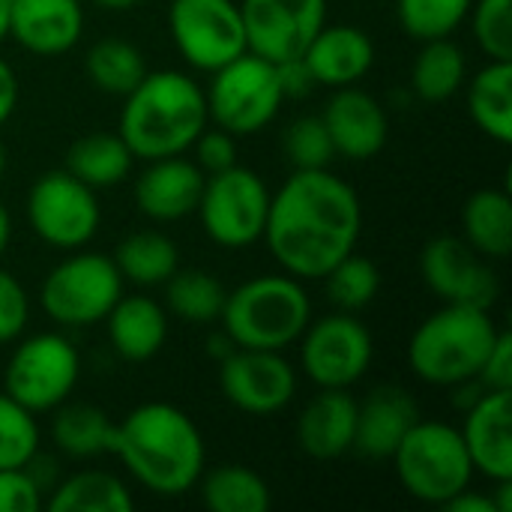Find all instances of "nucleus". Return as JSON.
Instances as JSON below:
<instances>
[{"instance_id":"obj_42","label":"nucleus","mask_w":512,"mask_h":512,"mask_svg":"<svg viewBox=\"0 0 512 512\" xmlns=\"http://www.w3.org/2000/svg\"><path fill=\"white\" fill-rule=\"evenodd\" d=\"M195 153V165L204 171V174H216V171H225L231 165H237V138L225 129H207L195 138V144L189 147Z\"/></svg>"},{"instance_id":"obj_5","label":"nucleus","mask_w":512,"mask_h":512,"mask_svg":"<svg viewBox=\"0 0 512 512\" xmlns=\"http://www.w3.org/2000/svg\"><path fill=\"white\" fill-rule=\"evenodd\" d=\"M219 321L234 348L285 351L312 321V303L300 279L267 273L228 291Z\"/></svg>"},{"instance_id":"obj_36","label":"nucleus","mask_w":512,"mask_h":512,"mask_svg":"<svg viewBox=\"0 0 512 512\" xmlns=\"http://www.w3.org/2000/svg\"><path fill=\"white\" fill-rule=\"evenodd\" d=\"M471 3L474 0H396V15L411 39L429 42L453 36L465 24Z\"/></svg>"},{"instance_id":"obj_35","label":"nucleus","mask_w":512,"mask_h":512,"mask_svg":"<svg viewBox=\"0 0 512 512\" xmlns=\"http://www.w3.org/2000/svg\"><path fill=\"white\" fill-rule=\"evenodd\" d=\"M327 297L339 312H360L372 306V300L381 291V270L375 261L351 252L345 255L327 276Z\"/></svg>"},{"instance_id":"obj_28","label":"nucleus","mask_w":512,"mask_h":512,"mask_svg":"<svg viewBox=\"0 0 512 512\" xmlns=\"http://www.w3.org/2000/svg\"><path fill=\"white\" fill-rule=\"evenodd\" d=\"M465 81H468V63L462 48L450 36L423 42V48L411 63V90L423 102L432 105L447 102L465 87Z\"/></svg>"},{"instance_id":"obj_44","label":"nucleus","mask_w":512,"mask_h":512,"mask_svg":"<svg viewBox=\"0 0 512 512\" xmlns=\"http://www.w3.org/2000/svg\"><path fill=\"white\" fill-rule=\"evenodd\" d=\"M18 105V75L15 69L0 57V126L12 117Z\"/></svg>"},{"instance_id":"obj_18","label":"nucleus","mask_w":512,"mask_h":512,"mask_svg":"<svg viewBox=\"0 0 512 512\" xmlns=\"http://www.w3.org/2000/svg\"><path fill=\"white\" fill-rule=\"evenodd\" d=\"M474 471L492 483L512 480V408L510 390H486L465 411L459 429Z\"/></svg>"},{"instance_id":"obj_30","label":"nucleus","mask_w":512,"mask_h":512,"mask_svg":"<svg viewBox=\"0 0 512 512\" xmlns=\"http://www.w3.org/2000/svg\"><path fill=\"white\" fill-rule=\"evenodd\" d=\"M114 264L123 282L153 288L171 279V273L180 267V252L174 240L165 237L162 231H135L117 243Z\"/></svg>"},{"instance_id":"obj_25","label":"nucleus","mask_w":512,"mask_h":512,"mask_svg":"<svg viewBox=\"0 0 512 512\" xmlns=\"http://www.w3.org/2000/svg\"><path fill=\"white\" fill-rule=\"evenodd\" d=\"M462 240L489 261L512 252V201L507 189H477L462 207Z\"/></svg>"},{"instance_id":"obj_6","label":"nucleus","mask_w":512,"mask_h":512,"mask_svg":"<svg viewBox=\"0 0 512 512\" xmlns=\"http://www.w3.org/2000/svg\"><path fill=\"white\" fill-rule=\"evenodd\" d=\"M402 489L420 504L444 507L474 480V465L459 429L441 420H417L390 456Z\"/></svg>"},{"instance_id":"obj_3","label":"nucleus","mask_w":512,"mask_h":512,"mask_svg":"<svg viewBox=\"0 0 512 512\" xmlns=\"http://www.w3.org/2000/svg\"><path fill=\"white\" fill-rule=\"evenodd\" d=\"M207 99L195 78L177 69L147 72L123 96L117 135L135 159H162L186 153L207 126Z\"/></svg>"},{"instance_id":"obj_16","label":"nucleus","mask_w":512,"mask_h":512,"mask_svg":"<svg viewBox=\"0 0 512 512\" xmlns=\"http://www.w3.org/2000/svg\"><path fill=\"white\" fill-rule=\"evenodd\" d=\"M219 390L237 411L270 417L291 405L297 393V372L282 351L234 348L219 363Z\"/></svg>"},{"instance_id":"obj_15","label":"nucleus","mask_w":512,"mask_h":512,"mask_svg":"<svg viewBox=\"0 0 512 512\" xmlns=\"http://www.w3.org/2000/svg\"><path fill=\"white\" fill-rule=\"evenodd\" d=\"M420 273L426 288L441 303L492 309L501 297V282L492 270V261L453 234H441L426 243L420 255Z\"/></svg>"},{"instance_id":"obj_17","label":"nucleus","mask_w":512,"mask_h":512,"mask_svg":"<svg viewBox=\"0 0 512 512\" xmlns=\"http://www.w3.org/2000/svg\"><path fill=\"white\" fill-rule=\"evenodd\" d=\"M321 120L330 132L336 156H345L351 162L375 159L390 138V120L384 105L357 84L339 87L330 96Z\"/></svg>"},{"instance_id":"obj_21","label":"nucleus","mask_w":512,"mask_h":512,"mask_svg":"<svg viewBox=\"0 0 512 512\" xmlns=\"http://www.w3.org/2000/svg\"><path fill=\"white\" fill-rule=\"evenodd\" d=\"M84 30L78 0H12L9 36L30 54L57 57L75 48Z\"/></svg>"},{"instance_id":"obj_39","label":"nucleus","mask_w":512,"mask_h":512,"mask_svg":"<svg viewBox=\"0 0 512 512\" xmlns=\"http://www.w3.org/2000/svg\"><path fill=\"white\" fill-rule=\"evenodd\" d=\"M471 30L489 60H512V0L471 3Z\"/></svg>"},{"instance_id":"obj_19","label":"nucleus","mask_w":512,"mask_h":512,"mask_svg":"<svg viewBox=\"0 0 512 512\" xmlns=\"http://www.w3.org/2000/svg\"><path fill=\"white\" fill-rule=\"evenodd\" d=\"M309 78L321 87H354L375 66V42L363 27L324 24L300 54Z\"/></svg>"},{"instance_id":"obj_14","label":"nucleus","mask_w":512,"mask_h":512,"mask_svg":"<svg viewBox=\"0 0 512 512\" xmlns=\"http://www.w3.org/2000/svg\"><path fill=\"white\" fill-rule=\"evenodd\" d=\"M246 51L282 66L300 60L327 24V0H240Z\"/></svg>"},{"instance_id":"obj_46","label":"nucleus","mask_w":512,"mask_h":512,"mask_svg":"<svg viewBox=\"0 0 512 512\" xmlns=\"http://www.w3.org/2000/svg\"><path fill=\"white\" fill-rule=\"evenodd\" d=\"M9 237H12V219H9V210H6L3 201H0V255H3L6 246H9Z\"/></svg>"},{"instance_id":"obj_22","label":"nucleus","mask_w":512,"mask_h":512,"mask_svg":"<svg viewBox=\"0 0 512 512\" xmlns=\"http://www.w3.org/2000/svg\"><path fill=\"white\" fill-rule=\"evenodd\" d=\"M420 420L414 396L402 387H375L357 402L354 450L366 459H390L411 426Z\"/></svg>"},{"instance_id":"obj_29","label":"nucleus","mask_w":512,"mask_h":512,"mask_svg":"<svg viewBox=\"0 0 512 512\" xmlns=\"http://www.w3.org/2000/svg\"><path fill=\"white\" fill-rule=\"evenodd\" d=\"M51 441L69 459H96L111 453L114 420L96 405H57L51 420Z\"/></svg>"},{"instance_id":"obj_37","label":"nucleus","mask_w":512,"mask_h":512,"mask_svg":"<svg viewBox=\"0 0 512 512\" xmlns=\"http://www.w3.org/2000/svg\"><path fill=\"white\" fill-rule=\"evenodd\" d=\"M39 453L36 414L0 393V468H30Z\"/></svg>"},{"instance_id":"obj_20","label":"nucleus","mask_w":512,"mask_h":512,"mask_svg":"<svg viewBox=\"0 0 512 512\" xmlns=\"http://www.w3.org/2000/svg\"><path fill=\"white\" fill-rule=\"evenodd\" d=\"M204 177L207 174L183 153L150 159L135 180V204L153 222L186 219L198 207Z\"/></svg>"},{"instance_id":"obj_47","label":"nucleus","mask_w":512,"mask_h":512,"mask_svg":"<svg viewBox=\"0 0 512 512\" xmlns=\"http://www.w3.org/2000/svg\"><path fill=\"white\" fill-rule=\"evenodd\" d=\"M96 6H102V9H111V12H123V9H132V6H138L141 0H93Z\"/></svg>"},{"instance_id":"obj_7","label":"nucleus","mask_w":512,"mask_h":512,"mask_svg":"<svg viewBox=\"0 0 512 512\" xmlns=\"http://www.w3.org/2000/svg\"><path fill=\"white\" fill-rule=\"evenodd\" d=\"M210 75L213 78L204 90L207 117L234 138L267 129L288 99L282 90L279 66L252 51H243Z\"/></svg>"},{"instance_id":"obj_38","label":"nucleus","mask_w":512,"mask_h":512,"mask_svg":"<svg viewBox=\"0 0 512 512\" xmlns=\"http://www.w3.org/2000/svg\"><path fill=\"white\" fill-rule=\"evenodd\" d=\"M282 150H285V159L294 171H318L336 159V150H333V141H330L324 120L312 117V114L297 117L285 129Z\"/></svg>"},{"instance_id":"obj_23","label":"nucleus","mask_w":512,"mask_h":512,"mask_svg":"<svg viewBox=\"0 0 512 512\" xmlns=\"http://www.w3.org/2000/svg\"><path fill=\"white\" fill-rule=\"evenodd\" d=\"M357 399L348 390L315 393L297 417V444L309 459L330 462L354 450Z\"/></svg>"},{"instance_id":"obj_32","label":"nucleus","mask_w":512,"mask_h":512,"mask_svg":"<svg viewBox=\"0 0 512 512\" xmlns=\"http://www.w3.org/2000/svg\"><path fill=\"white\" fill-rule=\"evenodd\" d=\"M201 501L213 512H267L270 489L261 474L243 465H219L201 474Z\"/></svg>"},{"instance_id":"obj_1","label":"nucleus","mask_w":512,"mask_h":512,"mask_svg":"<svg viewBox=\"0 0 512 512\" xmlns=\"http://www.w3.org/2000/svg\"><path fill=\"white\" fill-rule=\"evenodd\" d=\"M363 207L351 183L330 168L291 171L270 195L264 243L282 273L294 279H324L357 249Z\"/></svg>"},{"instance_id":"obj_31","label":"nucleus","mask_w":512,"mask_h":512,"mask_svg":"<svg viewBox=\"0 0 512 512\" xmlns=\"http://www.w3.org/2000/svg\"><path fill=\"white\" fill-rule=\"evenodd\" d=\"M135 501L126 483L108 471H78L54 486L45 510L51 512H132Z\"/></svg>"},{"instance_id":"obj_40","label":"nucleus","mask_w":512,"mask_h":512,"mask_svg":"<svg viewBox=\"0 0 512 512\" xmlns=\"http://www.w3.org/2000/svg\"><path fill=\"white\" fill-rule=\"evenodd\" d=\"M27 321H30V297L24 285L12 273L0 270V345L15 342L24 333Z\"/></svg>"},{"instance_id":"obj_2","label":"nucleus","mask_w":512,"mask_h":512,"mask_svg":"<svg viewBox=\"0 0 512 512\" xmlns=\"http://www.w3.org/2000/svg\"><path fill=\"white\" fill-rule=\"evenodd\" d=\"M111 456L129 477L159 498L192 492L204 474V438L186 411L168 402H147L114 423Z\"/></svg>"},{"instance_id":"obj_27","label":"nucleus","mask_w":512,"mask_h":512,"mask_svg":"<svg viewBox=\"0 0 512 512\" xmlns=\"http://www.w3.org/2000/svg\"><path fill=\"white\" fill-rule=\"evenodd\" d=\"M132 150L117 132H93L66 150V171L87 183L90 189H111L120 186L132 171Z\"/></svg>"},{"instance_id":"obj_8","label":"nucleus","mask_w":512,"mask_h":512,"mask_svg":"<svg viewBox=\"0 0 512 512\" xmlns=\"http://www.w3.org/2000/svg\"><path fill=\"white\" fill-rule=\"evenodd\" d=\"M123 294V276L114 258L75 252L54 264L39 288L42 312L60 327H90L105 321Z\"/></svg>"},{"instance_id":"obj_48","label":"nucleus","mask_w":512,"mask_h":512,"mask_svg":"<svg viewBox=\"0 0 512 512\" xmlns=\"http://www.w3.org/2000/svg\"><path fill=\"white\" fill-rule=\"evenodd\" d=\"M9 12H12V0H0V42L9 36Z\"/></svg>"},{"instance_id":"obj_12","label":"nucleus","mask_w":512,"mask_h":512,"mask_svg":"<svg viewBox=\"0 0 512 512\" xmlns=\"http://www.w3.org/2000/svg\"><path fill=\"white\" fill-rule=\"evenodd\" d=\"M27 222L33 234L51 249H81L93 240L102 210L96 189L63 171L42 174L27 192Z\"/></svg>"},{"instance_id":"obj_24","label":"nucleus","mask_w":512,"mask_h":512,"mask_svg":"<svg viewBox=\"0 0 512 512\" xmlns=\"http://www.w3.org/2000/svg\"><path fill=\"white\" fill-rule=\"evenodd\" d=\"M105 327L111 348L129 363L153 360L168 339L165 309L144 294H120V300L105 315Z\"/></svg>"},{"instance_id":"obj_43","label":"nucleus","mask_w":512,"mask_h":512,"mask_svg":"<svg viewBox=\"0 0 512 512\" xmlns=\"http://www.w3.org/2000/svg\"><path fill=\"white\" fill-rule=\"evenodd\" d=\"M477 384L483 390H512V336L507 330L498 333V339L477 375Z\"/></svg>"},{"instance_id":"obj_9","label":"nucleus","mask_w":512,"mask_h":512,"mask_svg":"<svg viewBox=\"0 0 512 512\" xmlns=\"http://www.w3.org/2000/svg\"><path fill=\"white\" fill-rule=\"evenodd\" d=\"M270 210V189L258 171L231 165L207 174L198 198V219L204 234L222 249H246L264 237Z\"/></svg>"},{"instance_id":"obj_26","label":"nucleus","mask_w":512,"mask_h":512,"mask_svg":"<svg viewBox=\"0 0 512 512\" xmlns=\"http://www.w3.org/2000/svg\"><path fill=\"white\" fill-rule=\"evenodd\" d=\"M468 114L498 144L512 141V60H489L468 81Z\"/></svg>"},{"instance_id":"obj_4","label":"nucleus","mask_w":512,"mask_h":512,"mask_svg":"<svg viewBox=\"0 0 512 512\" xmlns=\"http://www.w3.org/2000/svg\"><path fill=\"white\" fill-rule=\"evenodd\" d=\"M498 333L489 309L444 303L411 333L408 366L432 387L477 384Z\"/></svg>"},{"instance_id":"obj_49","label":"nucleus","mask_w":512,"mask_h":512,"mask_svg":"<svg viewBox=\"0 0 512 512\" xmlns=\"http://www.w3.org/2000/svg\"><path fill=\"white\" fill-rule=\"evenodd\" d=\"M6 174V147H3V141H0V177Z\"/></svg>"},{"instance_id":"obj_34","label":"nucleus","mask_w":512,"mask_h":512,"mask_svg":"<svg viewBox=\"0 0 512 512\" xmlns=\"http://www.w3.org/2000/svg\"><path fill=\"white\" fill-rule=\"evenodd\" d=\"M225 285L207 270H174L165 282L168 309L186 324H213L225 306Z\"/></svg>"},{"instance_id":"obj_45","label":"nucleus","mask_w":512,"mask_h":512,"mask_svg":"<svg viewBox=\"0 0 512 512\" xmlns=\"http://www.w3.org/2000/svg\"><path fill=\"white\" fill-rule=\"evenodd\" d=\"M450 512H498L495 507V498L492 495H483V492H474L471 486L465 492H459L456 498H450L444 504Z\"/></svg>"},{"instance_id":"obj_33","label":"nucleus","mask_w":512,"mask_h":512,"mask_svg":"<svg viewBox=\"0 0 512 512\" xmlns=\"http://www.w3.org/2000/svg\"><path fill=\"white\" fill-rule=\"evenodd\" d=\"M87 78L96 90L108 96H126L150 72L138 45L126 39H99L84 57Z\"/></svg>"},{"instance_id":"obj_13","label":"nucleus","mask_w":512,"mask_h":512,"mask_svg":"<svg viewBox=\"0 0 512 512\" xmlns=\"http://www.w3.org/2000/svg\"><path fill=\"white\" fill-rule=\"evenodd\" d=\"M168 33L180 57L201 72H216L246 51L243 15L234 0H171Z\"/></svg>"},{"instance_id":"obj_11","label":"nucleus","mask_w":512,"mask_h":512,"mask_svg":"<svg viewBox=\"0 0 512 512\" xmlns=\"http://www.w3.org/2000/svg\"><path fill=\"white\" fill-rule=\"evenodd\" d=\"M297 342L300 366L318 390H348L366 375L375 357L369 327L354 312L339 309L333 315L312 318Z\"/></svg>"},{"instance_id":"obj_41","label":"nucleus","mask_w":512,"mask_h":512,"mask_svg":"<svg viewBox=\"0 0 512 512\" xmlns=\"http://www.w3.org/2000/svg\"><path fill=\"white\" fill-rule=\"evenodd\" d=\"M45 498L27 468H0V512H39Z\"/></svg>"},{"instance_id":"obj_10","label":"nucleus","mask_w":512,"mask_h":512,"mask_svg":"<svg viewBox=\"0 0 512 512\" xmlns=\"http://www.w3.org/2000/svg\"><path fill=\"white\" fill-rule=\"evenodd\" d=\"M78 375L81 360L75 345L60 333H36L12 351L3 372V393L27 411L45 414L72 396Z\"/></svg>"}]
</instances>
